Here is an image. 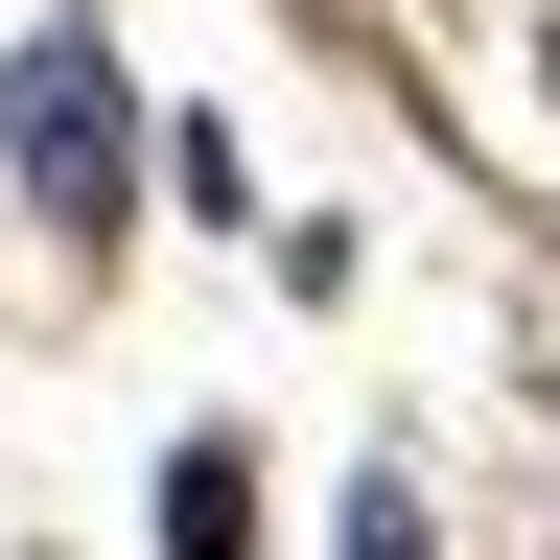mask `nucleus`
<instances>
[{"mask_svg":"<svg viewBox=\"0 0 560 560\" xmlns=\"http://www.w3.org/2000/svg\"><path fill=\"white\" fill-rule=\"evenodd\" d=\"M140 140H164V117H140L117 24H24V47H0V187H24L70 257H117V234H140Z\"/></svg>","mask_w":560,"mask_h":560,"instance_id":"obj_1","label":"nucleus"},{"mask_svg":"<svg viewBox=\"0 0 560 560\" xmlns=\"http://www.w3.org/2000/svg\"><path fill=\"white\" fill-rule=\"evenodd\" d=\"M140 537H164V560H257V444H234V420H187V444H164Z\"/></svg>","mask_w":560,"mask_h":560,"instance_id":"obj_2","label":"nucleus"},{"mask_svg":"<svg viewBox=\"0 0 560 560\" xmlns=\"http://www.w3.org/2000/svg\"><path fill=\"white\" fill-rule=\"evenodd\" d=\"M327 560H444V514H420V467H350V514H327Z\"/></svg>","mask_w":560,"mask_h":560,"instance_id":"obj_3","label":"nucleus"}]
</instances>
